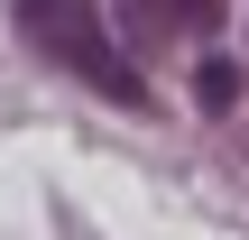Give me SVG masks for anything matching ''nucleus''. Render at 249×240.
Returning <instances> with one entry per match:
<instances>
[{
	"label": "nucleus",
	"mask_w": 249,
	"mask_h": 240,
	"mask_svg": "<svg viewBox=\"0 0 249 240\" xmlns=\"http://www.w3.org/2000/svg\"><path fill=\"white\" fill-rule=\"evenodd\" d=\"M18 28H28L55 65H74L92 92H111L120 111H148V83H139V65L102 37V9H83V0H18Z\"/></svg>",
	"instance_id": "f257e3e1"
}]
</instances>
